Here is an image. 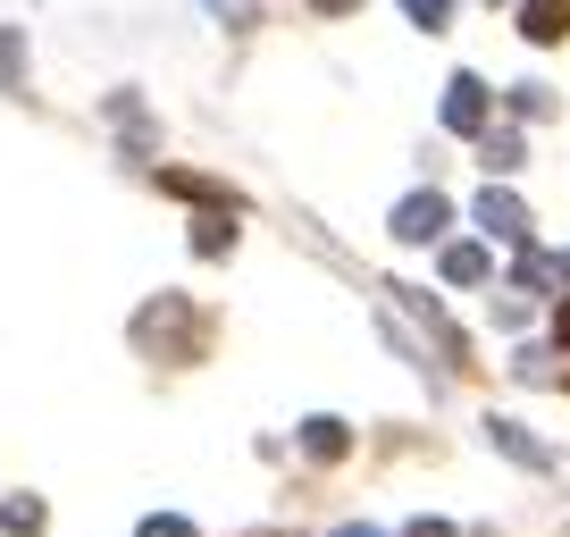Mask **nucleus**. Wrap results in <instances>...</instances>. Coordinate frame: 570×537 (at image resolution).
I'll use <instances>...</instances> for the list:
<instances>
[{"label":"nucleus","mask_w":570,"mask_h":537,"mask_svg":"<svg viewBox=\"0 0 570 537\" xmlns=\"http://www.w3.org/2000/svg\"><path fill=\"white\" fill-rule=\"evenodd\" d=\"M487 168H495V177H512V168H520V135H512V126L487 135Z\"/></svg>","instance_id":"13"},{"label":"nucleus","mask_w":570,"mask_h":537,"mask_svg":"<svg viewBox=\"0 0 570 537\" xmlns=\"http://www.w3.org/2000/svg\"><path fill=\"white\" fill-rule=\"evenodd\" d=\"M135 344H168L177 361H194V311H185V294H160V303L135 320Z\"/></svg>","instance_id":"1"},{"label":"nucleus","mask_w":570,"mask_h":537,"mask_svg":"<svg viewBox=\"0 0 570 537\" xmlns=\"http://www.w3.org/2000/svg\"><path fill=\"white\" fill-rule=\"evenodd\" d=\"M403 537H453V529H445V520H411Z\"/></svg>","instance_id":"17"},{"label":"nucleus","mask_w":570,"mask_h":537,"mask_svg":"<svg viewBox=\"0 0 570 537\" xmlns=\"http://www.w3.org/2000/svg\"><path fill=\"white\" fill-rule=\"evenodd\" d=\"M479 537H495V529H479Z\"/></svg>","instance_id":"22"},{"label":"nucleus","mask_w":570,"mask_h":537,"mask_svg":"<svg viewBox=\"0 0 570 537\" xmlns=\"http://www.w3.org/2000/svg\"><path fill=\"white\" fill-rule=\"evenodd\" d=\"M445 277L453 286H479L487 277V244H445Z\"/></svg>","instance_id":"8"},{"label":"nucleus","mask_w":570,"mask_h":537,"mask_svg":"<svg viewBox=\"0 0 570 537\" xmlns=\"http://www.w3.org/2000/svg\"><path fill=\"white\" fill-rule=\"evenodd\" d=\"M336 537H377V529H336Z\"/></svg>","instance_id":"21"},{"label":"nucleus","mask_w":570,"mask_h":537,"mask_svg":"<svg viewBox=\"0 0 570 537\" xmlns=\"http://www.w3.org/2000/svg\"><path fill=\"white\" fill-rule=\"evenodd\" d=\"M470 218H479L487 235H503V244H529V202L503 194V185H487V194L470 202Z\"/></svg>","instance_id":"2"},{"label":"nucleus","mask_w":570,"mask_h":537,"mask_svg":"<svg viewBox=\"0 0 570 537\" xmlns=\"http://www.w3.org/2000/svg\"><path fill=\"white\" fill-rule=\"evenodd\" d=\"M135 537H202V529H194V520H185V512H151V520H142Z\"/></svg>","instance_id":"15"},{"label":"nucleus","mask_w":570,"mask_h":537,"mask_svg":"<svg viewBox=\"0 0 570 537\" xmlns=\"http://www.w3.org/2000/svg\"><path fill=\"white\" fill-rule=\"evenodd\" d=\"M553 344H570V303H562V311H553Z\"/></svg>","instance_id":"19"},{"label":"nucleus","mask_w":570,"mask_h":537,"mask_svg":"<svg viewBox=\"0 0 570 537\" xmlns=\"http://www.w3.org/2000/svg\"><path fill=\"white\" fill-rule=\"evenodd\" d=\"M0 529H9V537H35L42 529V496H9V504H0Z\"/></svg>","instance_id":"12"},{"label":"nucleus","mask_w":570,"mask_h":537,"mask_svg":"<svg viewBox=\"0 0 570 537\" xmlns=\"http://www.w3.org/2000/svg\"><path fill=\"white\" fill-rule=\"evenodd\" d=\"M487 437H495V446H503V453H512V462H529V470H553V453H546V446H537V437H529V429H520V420H487Z\"/></svg>","instance_id":"7"},{"label":"nucleus","mask_w":570,"mask_h":537,"mask_svg":"<svg viewBox=\"0 0 570 537\" xmlns=\"http://www.w3.org/2000/svg\"><path fill=\"white\" fill-rule=\"evenodd\" d=\"M520 35L529 42H562L570 35V0H520Z\"/></svg>","instance_id":"5"},{"label":"nucleus","mask_w":570,"mask_h":537,"mask_svg":"<svg viewBox=\"0 0 570 537\" xmlns=\"http://www.w3.org/2000/svg\"><path fill=\"white\" fill-rule=\"evenodd\" d=\"M194 252H202V261H218V252H235V227H227V211L194 218Z\"/></svg>","instance_id":"9"},{"label":"nucleus","mask_w":570,"mask_h":537,"mask_svg":"<svg viewBox=\"0 0 570 537\" xmlns=\"http://www.w3.org/2000/svg\"><path fill=\"white\" fill-rule=\"evenodd\" d=\"M403 18H411V26H428V35H445L453 0H403Z\"/></svg>","instance_id":"14"},{"label":"nucleus","mask_w":570,"mask_h":537,"mask_svg":"<svg viewBox=\"0 0 570 537\" xmlns=\"http://www.w3.org/2000/svg\"><path fill=\"white\" fill-rule=\"evenodd\" d=\"M311 9H320V18H344V9H361V0H311Z\"/></svg>","instance_id":"18"},{"label":"nucleus","mask_w":570,"mask_h":537,"mask_svg":"<svg viewBox=\"0 0 570 537\" xmlns=\"http://www.w3.org/2000/svg\"><path fill=\"white\" fill-rule=\"evenodd\" d=\"M553 268H562V286H570V252H562V261H553Z\"/></svg>","instance_id":"20"},{"label":"nucleus","mask_w":570,"mask_h":537,"mask_svg":"<svg viewBox=\"0 0 570 537\" xmlns=\"http://www.w3.org/2000/svg\"><path fill=\"white\" fill-rule=\"evenodd\" d=\"M445 194H411V202H394V235H403V244H436V235H445Z\"/></svg>","instance_id":"3"},{"label":"nucleus","mask_w":570,"mask_h":537,"mask_svg":"<svg viewBox=\"0 0 570 537\" xmlns=\"http://www.w3.org/2000/svg\"><path fill=\"white\" fill-rule=\"evenodd\" d=\"M0 92H26V42H18V26H0Z\"/></svg>","instance_id":"10"},{"label":"nucleus","mask_w":570,"mask_h":537,"mask_svg":"<svg viewBox=\"0 0 570 537\" xmlns=\"http://www.w3.org/2000/svg\"><path fill=\"white\" fill-rule=\"evenodd\" d=\"M512 109H520V118H553V92H546V85H520Z\"/></svg>","instance_id":"16"},{"label":"nucleus","mask_w":570,"mask_h":537,"mask_svg":"<svg viewBox=\"0 0 570 537\" xmlns=\"http://www.w3.org/2000/svg\"><path fill=\"white\" fill-rule=\"evenodd\" d=\"M344 446H353V429H344V420H303V453L311 462H344Z\"/></svg>","instance_id":"6"},{"label":"nucleus","mask_w":570,"mask_h":537,"mask_svg":"<svg viewBox=\"0 0 570 537\" xmlns=\"http://www.w3.org/2000/svg\"><path fill=\"white\" fill-rule=\"evenodd\" d=\"M445 126L453 135H487V85L479 76H453L445 85Z\"/></svg>","instance_id":"4"},{"label":"nucleus","mask_w":570,"mask_h":537,"mask_svg":"<svg viewBox=\"0 0 570 537\" xmlns=\"http://www.w3.org/2000/svg\"><path fill=\"white\" fill-rule=\"evenodd\" d=\"M109 118L126 126V144H135V152H151V118H142V101H135V92H118V101H109Z\"/></svg>","instance_id":"11"}]
</instances>
